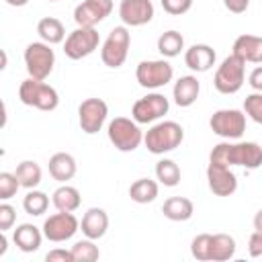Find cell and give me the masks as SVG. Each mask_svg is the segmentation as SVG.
Here are the masks:
<instances>
[{
    "label": "cell",
    "mask_w": 262,
    "mask_h": 262,
    "mask_svg": "<svg viewBox=\"0 0 262 262\" xmlns=\"http://www.w3.org/2000/svg\"><path fill=\"white\" fill-rule=\"evenodd\" d=\"M25 66L31 78L35 80H47L55 66V53L49 43L45 41H33L25 49Z\"/></svg>",
    "instance_id": "7"
},
{
    "label": "cell",
    "mask_w": 262,
    "mask_h": 262,
    "mask_svg": "<svg viewBox=\"0 0 262 262\" xmlns=\"http://www.w3.org/2000/svg\"><path fill=\"white\" fill-rule=\"evenodd\" d=\"M199 92H201V82L196 80V76H180L172 88L174 102L182 108L192 106L199 98Z\"/></svg>",
    "instance_id": "20"
},
{
    "label": "cell",
    "mask_w": 262,
    "mask_h": 262,
    "mask_svg": "<svg viewBox=\"0 0 262 262\" xmlns=\"http://www.w3.org/2000/svg\"><path fill=\"white\" fill-rule=\"evenodd\" d=\"M207 184L209 190L217 196H231L237 190V176L231 172V166L209 162L207 166Z\"/></svg>",
    "instance_id": "14"
},
{
    "label": "cell",
    "mask_w": 262,
    "mask_h": 262,
    "mask_svg": "<svg viewBox=\"0 0 262 262\" xmlns=\"http://www.w3.org/2000/svg\"><path fill=\"white\" fill-rule=\"evenodd\" d=\"M43 237H45L43 231H41L37 225H33V223H20V225H16V229H14V233H12L14 246H16L20 252H25V254L37 252V250L41 248Z\"/></svg>",
    "instance_id": "19"
},
{
    "label": "cell",
    "mask_w": 262,
    "mask_h": 262,
    "mask_svg": "<svg viewBox=\"0 0 262 262\" xmlns=\"http://www.w3.org/2000/svg\"><path fill=\"white\" fill-rule=\"evenodd\" d=\"M45 260L47 262H76L72 250H63V248H55L51 252L45 254Z\"/></svg>",
    "instance_id": "38"
},
{
    "label": "cell",
    "mask_w": 262,
    "mask_h": 262,
    "mask_svg": "<svg viewBox=\"0 0 262 262\" xmlns=\"http://www.w3.org/2000/svg\"><path fill=\"white\" fill-rule=\"evenodd\" d=\"M211 233H199L190 242V254L199 262H211Z\"/></svg>",
    "instance_id": "33"
},
{
    "label": "cell",
    "mask_w": 262,
    "mask_h": 262,
    "mask_svg": "<svg viewBox=\"0 0 262 262\" xmlns=\"http://www.w3.org/2000/svg\"><path fill=\"white\" fill-rule=\"evenodd\" d=\"M135 78L143 88H162L174 78V68L166 59H145L137 63Z\"/></svg>",
    "instance_id": "10"
},
{
    "label": "cell",
    "mask_w": 262,
    "mask_h": 262,
    "mask_svg": "<svg viewBox=\"0 0 262 262\" xmlns=\"http://www.w3.org/2000/svg\"><path fill=\"white\" fill-rule=\"evenodd\" d=\"M14 174H16V178H18L20 186H23V188H29V190L35 188V186H39L41 176H43L41 166H39L37 162H33V160H23V162L16 166Z\"/></svg>",
    "instance_id": "28"
},
{
    "label": "cell",
    "mask_w": 262,
    "mask_h": 262,
    "mask_svg": "<svg viewBox=\"0 0 262 262\" xmlns=\"http://www.w3.org/2000/svg\"><path fill=\"white\" fill-rule=\"evenodd\" d=\"M182 49H184V37L178 31L170 29L158 37V51L162 53V57H176L180 55Z\"/></svg>",
    "instance_id": "29"
},
{
    "label": "cell",
    "mask_w": 262,
    "mask_h": 262,
    "mask_svg": "<svg viewBox=\"0 0 262 262\" xmlns=\"http://www.w3.org/2000/svg\"><path fill=\"white\" fill-rule=\"evenodd\" d=\"M223 4H225V8H227L229 12H233V14H242V12L248 10L250 0H223Z\"/></svg>",
    "instance_id": "40"
},
{
    "label": "cell",
    "mask_w": 262,
    "mask_h": 262,
    "mask_svg": "<svg viewBox=\"0 0 262 262\" xmlns=\"http://www.w3.org/2000/svg\"><path fill=\"white\" fill-rule=\"evenodd\" d=\"M37 33L41 37V41L49 43V45H57V43H63L66 39V29L61 25L59 18L55 16H45L37 23Z\"/></svg>",
    "instance_id": "25"
},
{
    "label": "cell",
    "mask_w": 262,
    "mask_h": 262,
    "mask_svg": "<svg viewBox=\"0 0 262 262\" xmlns=\"http://www.w3.org/2000/svg\"><path fill=\"white\" fill-rule=\"evenodd\" d=\"M80 229L90 239H100L108 229V215L100 207H90L80 221Z\"/></svg>",
    "instance_id": "18"
},
{
    "label": "cell",
    "mask_w": 262,
    "mask_h": 262,
    "mask_svg": "<svg viewBox=\"0 0 262 262\" xmlns=\"http://www.w3.org/2000/svg\"><path fill=\"white\" fill-rule=\"evenodd\" d=\"M51 203L57 211H66V213H74L80 203H82V196H80V190L76 186H70V184H61L59 188L53 190L51 194Z\"/></svg>",
    "instance_id": "24"
},
{
    "label": "cell",
    "mask_w": 262,
    "mask_h": 262,
    "mask_svg": "<svg viewBox=\"0 0 262 262\" xmlns=\"http://www.w3.org/2000/svg\"><path fill=\"white\" fill-rule=\"evenodd\" d=\"M18 98L27 106H35L39 111H55L59 104V94L53 86H49L45 80L27 78L18 86Z\"/></svg>",
    "instance_id": "3"
},
{
    "label": "cell",
    "mask_w": 262,
    "mask_h": 262,
    "mask_svg": "<svg viewBox=\"0 0 262 262\" xmlns=\"http://www.w3.org/2000/svg\"><path fill=\"white\" fill-rule=\"evenodd\" d=\"M184 139V129L176 121H160L147 129L143 135V143L149 154L162 156L176 149Z\"/></svg>",
    "instance_id": "2"
},
{
    "label": "cell",
    "mask_w": 262,
    "mask_h": 262,
    "mask_svg": "<svg viewBox=\"0 0 262 262\" xmlns=\"http://www.w3.org/2000/svg\"><path fill=\"white\" fill-rule=\"evenodd\" d=\"M72 254L76 258V262H94L100 258V250L94 244V239L86 237V239H78L72 246Z\"/></svg>",
    "instance_id": "32"
},
{
    "label": "cell",
    "mask_w": 262,
    "mask_h": 262,
    "mask_svg": "<svg viewBox=\"0 0 262 262\" xmlns=\"http://www.w3.org/2000/svg\"><path fill=\"white\" fill-rule=\"evenodd\" d=\"M244 78H246V61L235 53H231L217 68L213 86L221 94H235L244 86Z\"/></svg>",
    "instance_id": "4"
},
{
    "label": "cell",
    "mask_w": 262,
    "mask_h": 262,
    "mask_svg": "<svg viewBox=\"0 0 262 262\" xmlns=\"http://www.w3.org/2000/svg\"><path fill=\"white\" fill-rule=\"evenodd\" d=\"M29 0H6V4H10V6H25Z\"/></svg>",
    "instance_id": "44"
},
{
    "label": "cell",
    "mask_w": 262,
    "mask_h": 262,
    "mask_svg": "<svg viewBox=\"0 0 262 262\" xmlns=\"http://www.w3.org/2000/svg\"><path fill=\"white\" fill-rule=\"evenodd\" d=\"M119 16L125 27L147 25L154 18V4H151V0H121Z\"/></svg>",
    "instance_id": "16"
},
{
    "label": "cell",
    "mask_w": 262,
    "mask_h": 262,
    "mask_svg": "<svg viewBox=\"0 0 262 262\" xmlns=\"http://www.w3.org/2000/svg\"><path fill=\"white\" fill-rule=\"evenodd\" d=\"M100 35L94 27H76L63 41V53L70 59H82L88 57L98 49Z\"/></svg>",
    "instance_id": "9"
},
{
    "label": "cell",
    "mask_w": 262,
    "mask_h": 262,
    "mask_svg": "<svg viewBox=\"0 0 262 262\" xmlns=\"http://www.w3.org/2000/svg\"><path fill=\"white\" fill-rule=\"evenodd\" d=\"M113 12V0H84L74 8V20L78 27H96Z\"/></svg>",
    "instance_id": "15"
},
{
    "label": "cell",
    "mask_w": 262,
    "mask_h": 262,
    "mask_svg": "<svg viewBox=\"0 0 262 262\" xmlns=\"http://www.w3.org/2000/svg\"><path fill=\"white\" fill-rule=\"evenodd\" d=\"M129 45H131V33L125 25L121 27H115L111 29L108 37L104 39L102 43V49H100V59L106 68H121L129 55Z\"/></svg>",
    "instance_id": "6"
},
{
    "label": "cell",
    "mask_w": 262,
    "mask_h": 262,
    "mask_svg": "<svg viewBox=\"0 0 262 262\" xmlns=\"http://www.w3.org/2000/svg\"><path fill=\"white\" fill-rule=\"evenodd\" d=\"M168 108H170L168 98L160 92H151V94H145L133 102L131 117L137 123L145 125V123H154V121L162 119L164 115H168Z\"/></svg>",
    "instance_id": "11"
},
{
    "label": "cell",
    "mask_w": 262,
    "mask_h": 262,
    "mask_svg": "<svg viewBox=\"0 0 262 262\" xmlns=\"http://www.w3.org/2000/svg\"><path fill=\"white\" fill-rule=\"evenodd\" d=\"M190 6H192V0H162V8L172 16H180L188 12Z\"/></svg>",
    "instance_id": "36"
},
{
    "label": "cell",
    "mask_w": 262,
    "mask_h": 262,
    "mask_svg": "<svg viewBox=\"0 0 262 262\" xmlns=\"http://www.w3.org/2000/svg\"><path fill=\"white\" fill-rule=\"evenodd\" d=\"M231 49V53L242 57L246 63H262V37L258 35H239Z\"/></svg>",
    "instance_id": "21"
},
{
    "label": "cell",
    "mask_w": 262,
    "mask_h": 262,
    "mask_svg": "<svg viewBox=\"0 0 262 262\" xmlns=\"http://www.w3.org/2000/svg\"><path fill=\"white\" fill-rule=\"evenodd\" d=\"M129 196L133 203L147 205V203L156 201V196H158V182L151 178H137L129 186Z\"/></svg>",
    "instance_id": "26"
},
{
    "label": "cell",
    "mask_w": 262,
    "mask_h": 262,
    "mask_svg": "<svg viewBox=\"0 0 262 262\" xmlns=\"http://www.w3.org/2000/svg\"><path fill=\"white\" fill-rule=\"evenodd\" d=\"M162 213L170 221H188L194 213V205L186 196H170L164 201Z\"/></svg>",
    "instance_id": "23"
},
{
    "label": "cell",
    "mask_w": 262,
    "mask_h": 262,
    "mask_svg": "<svg viewBox=\"0 0 262 262\" xmlns=\"http://www.w3.org/2000/svg\"><path fill=\"white\" fill-rule=\"evenodd\" d=\"M49 174L57 182H68L76 176V160L68 151H57L49 158Z\"/></svg>",
    "instance_id": "22"
},
{
    "label": "cell",
    "mask_w": 262,
    "mask_h": 262,
    "mask_svg": "<svg viewBox=\"0 0 262 262\" xmlns=\"http://www.w3.org/2000/svg\"><path fill=\"white\" fill-rule=\"evenodd\" d=\"M217 53L207 43H194L184 51V63L192 72H209L215 66Z\"/></svg>",
    "instance_id": "17"
},
{
    "label": "cell",
    "mask_w": 262,
    "mask_h": 262,
    "mask_svg": "<svg viewBox=\"0 0 262 262\" xmlns=\"http://www.w3.org/2000/svg\"><path fill=\"white\" fill-rule=\"evenodd\" d=\"M244 113L258 125H262V92H252L244 98Z\"/></svg>",
    "instance_id": "34"
},
{
    "label": "cell",
    "mask_w": 262,
    "mask_h": 262,
    "mask_svg": "<svg viewBox=\"0 0 262 262\" xmlns=\"http://www.w3.org/2000/svg\"><path fill=\"white\" fill-rule=\"evenodd\" d=\"M47 2H57V0H47Z\"/></svg>",
    "instance_id": "45"
},
{
    "label": "cell",
    "mask_w": 262,
    "mask_h": 262,
    "mask_svg": "<svg viewBox=\"0 0 262 262\" xmlns=\"http://www.w3.org/2000/svg\"><path fill=\"white\" fill-rule=\"evenodd\" d=\"M16 221V211L12 205L2 203L0 205V231H8Z\"/></svg>",
    "instance_id": "37"
},
{
    "label": "cell",
    "mask_w": 262,
    "mask_h": 262,
    "mask_svg": "<svg viewBox=\"0 0 262 262\" xmlns=\"http://www.w3.org/2000/svg\"><path fill=\"white\" fill-rule=\"evenodd\" d=\"M248 84H250L256 92H262V63L250 72V76H248Z\"/></svg>",
    "instance_id": "41"
},
{
    "label": "cell",
    "mask_w": 262,
    "mask_h": 262,
    "mask_svg": "<svg viewBox=\"0 0 262 262\" xmlns=\"http://www.w3.org/2000/svg\"><path fill=\"white\" fill-rule=\"evenodd\" d=\"M248 254L252 258H260L262 256V233L260 231H254L248 239Z\"/></svg>",
    "instance_id": "39"
},
{
    "label": "cell",
    "mask_w": 262,
    "mask_h": 262,
    "mask_svg": "<svg viewBox=\"0 0 262 262\" xmlns=\"http://www.w3.org/2000/svg\"><path fill=\"white\" fill-rule=\"evenodd\" d=\"M80 227V221L76 219L74 213H66V211H57L53 215H49L45 221H43V235L53 242V244H59V242H66V239H72L76 235Z\"/></svg>",
    "instance_id": "13"
},
{
    "label": "cell",
    "mask_w": 262,
    "mask_h": 262,
    "mask_svg": "<svg viewBox=\"0 0 262 262\" xmlns=\"http://www.w3.org/2000/svg\"><path fill=\"white\" fill-rule=\"evenodd\" d=\"M235 256V239L227 233H215L211 237V260L225 262Z\"/></svg>",
    "instance_id": "27"
},
{
    "label": "cell",
    "mask_w": 262,
    "mask_h": 262,
    "mask_svg": "<svg viewBox=\"0 0 262 262\" xmlns=\"http://www.w3.org/2000/svg\"><path fill=\"white\" fill-rule=\"evenodd\" d=\"M254 229L262 233V209H260V211L254 215Z\"/></svg>",
    "instance_id": "42"
},
{
    "label": "cell",
    "mask_w": 262,
    "mask_h": 262,
    "mask_svg": "<svg viewBox=\"0 0 262 262\" xmlns=\"http://www.w3.org/2000/svg\"><path fill=\"white\" fill-rule=\"evenodd\" d=\"M156 178L164 184V186H176L180 182V168L174 160L162 158L156 164Z\"/></svg>",
    "instance_id": "30"
},
{
    "label": "cell",
    "mask_w": 262,
    "mask_h": 262,
    "mask_svg": "<svg viewBox=\"0 0 262 262\" xmlns=\"http://www.w3.org/2000/svg\"><path fill=\"white\" fill-rule=\"evenodd\" d=\"M18 188H20V182L14 172H0V199L2 201L12 199Z\"/></svg>",
    "instance_id": "35"
},
{
    "label": "cell",
    "mask_w": 262,
    "mask_h": 262,
    "mask_svg": "<svg viewBox=\"0 0 262 262\" xmlns=\"http://www.w3.org/2000/svg\"><path fill=\"white\" fill-rule=\"evenodd\" d=\"M209 162L225 164V166H242L246 170H256L262 166V147L256 141H237V143H217L211 154Z\"/></svg>",
    "instance_id": "1"
},
{
    "label": "cell",
    "mask_w": 262,
    "mask_h": 262,
    "mask_svg": "<svg viewBox=\"0 0 262 262\" xmlns=\"http://www.w3.org/2000/svg\"><path fill=\"white\" fill-rule=\"evenodd\" d=\"M209 127L223 139H239L246 131V113L237 108H219L211 115Z\"/></svg>",
    "instance_id": "8"
},
{
    "label": "cell",
    "mask_w": 262,
    "mask_h": 262,
    "mask_svg": "<svg viewBox=\"0 0 262 262\" xmlns=\"http://www.w3.org/2000/svg\"><path fill=\"white\" fill-rule=\"evenodd\" d=\"M108 141L119 149V151H135L139 143L143 141V133L139 129V123L135 119L127 117H115L108 127H106Z\"/></svg>",
    "instance_id": "5"
},
{
    "label": "cell",
    "mask_w": 262,
    "mask_h": 262,
    "mask_svg": "<svg viewBox=\"0 0 262 262\" xmlns=\"http://www.w3.org/2000/svg\"><path fill=\"white\" fill-rule=\"evenodd\" d=\"M6 254V235H4V231H0V256H4Z\"/></svg>",
    "instance_id": "43"
},
{
    "label": "cell",
    "mask_w": 262,
    "mask_h": 262,
    "mask_svg": "<svg viewBox=\"0 0 262 262\" xmlns=\"http://www.w3.org/2000/svg\"><path fill=\"white\" fill-rule=\"evenodd\" d=\"M47 207H49V196L45 192H41V190L31 188L23 199V209H25L27 215L39 217V215H43L47 211Z\"/></svg>",
    "instance_id": "31"
},
{
    "label": "cell",
    "mask_w": 262,
    "mask_h": 262,
    "mask_svg": "<svg viewBox=\"0 0 262 262\" xmlns=\"http://www.w3.org/2000/svg\"><path fill=\"white\" fill-rule=\"evenodd\" d=\"M108 115V104L102 98H86L78 106V123L86 135H94L102 129Z\"/></svg>",
    "instance_id": "12"
}]
</instances>
